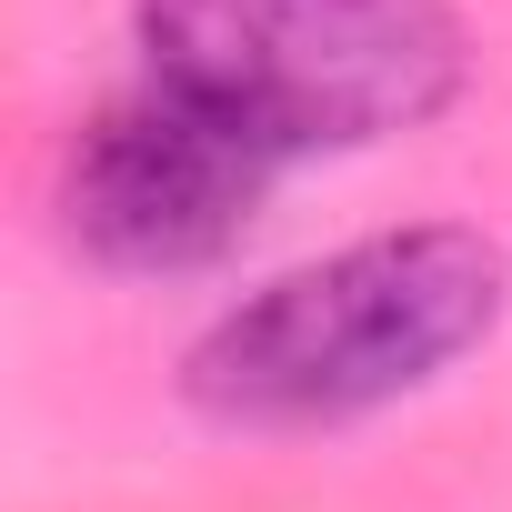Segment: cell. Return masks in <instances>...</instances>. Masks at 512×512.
Returning a JSON list of instances; mask_svg holds the SVG:
<instances>
[{"mask_svg": "<svg viewBox=\"0 0 512 512\" xmlns=\"http://www.w3.org/2000/svg\"><path fill=\"white\" fill-rule=\"evenodd\" d=\"M502 312L512 251L492 231L472 221L362 231L241 292L181 352V402L221 432H342L432 392L502 332Z\"/></svg>", "mask_w": 512, "mask_h": 512, "instance_id": "6da1fadb", "label": "cell"}, {"mask_svg": "<svg viewBox=\"0 0 512 512\" xmlns=\"http://www.w3.org/2000/svg\"><path fill=\"white\" fill-rule=\"evenodd\" d=\"M141 71L272 161L432 131L472 81L452 0H131Z\"/></svg>", "mask_w": 512, "mask_h": 512, "instance_id": "7a4b0ae2", "label": "cell"}, {"mask_svg": "<svg viewBox=\"0 0 512 512\" xmlns=\"http://www.w3.org/2000/svg\"><path fill=\"white\" fill-rule=\"evenodd\" d=\"M272 181H282V161L251 131L141 81L81 121V141L61 161V221L101 272L171 282V272H211L262 221Z\"/></svg>", "mask_w": 512, "mask_h": 512, "instance_id": "3957f363", "label": "cell"}]
</instances>
